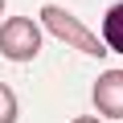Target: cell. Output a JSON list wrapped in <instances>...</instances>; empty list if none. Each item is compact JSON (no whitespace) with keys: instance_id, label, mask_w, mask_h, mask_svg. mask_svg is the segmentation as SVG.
<instances>
[{"instance_id":"obj_1","label":"cell","mask_w":123,"mask_h":123,"mask_svg":"<svg viewBox=\"0 0 123 123\" xmlns=\"http://www.w3.org/2000/svg\"><path fill=\"white\" fill-rule=\"evenodd\" d=\"M41 25H45L57 41H66V45H74V49H82V53H90V57H103V49H107L78 17H70L66 8H57V4H45V8H41Z\"/></svg>"},{"instance_id":"obj_2","label":"cell","mask_w":123,"mask_h":123,"mask_svg":"<svg viewBox=\"0 0 123 123\" xmlns=\"http://www.w3.org/2000/svg\"><path fill=\"white\" fill-rule=\"evenodd\" d=\"M37 49H41V29L33 21H25V17L4 21V29H0V53L8 62H29Z\"/></svg>"},{"instance_id":"obj_3","label":"cell","mask_w":123,"mask_h":123,"mask_svg":"<svg viewBox=\"0 0 123 123\" xmlns=\"http://www.w3.org/2000/svg\"><path fill=\"white\" fill-rule=\"evenodd\" d=\"M119 90H123V74H119V70L103 74V78H98V86H94V103H98V111H103V115H111V119H119V115H123V98H119Z\"/></svg>"},{"instance_id":"obj_4","label":"cell","mask_w":123,"mask_h":123,"mask_svg":"<svg viewBox=\"0 0 123 123\" xmlns=\"http://www.w3.org/2000/svg\"><path fill=\"white\" fill-rule=\"evenodd\" d=\"M0 123H17V94L0 82Z\"/></svg>"},{"instance_id":"obj_5","label":"cell","mask_w":123,"mask_h":123,"mask_svg":"<svg viewBox=\"0 0 123 123\" xmlns=\"http://www.w3.org/2000/svg\"><path fill=\"white\" fill-rule=\"evenodd\" d=\"M119 21H123V8L115 4L107 12V37H111V49H123V37H119Z\"/></svg>"},{"instance_id":"obj_6","label":"cell","mask_w":123,"mask_h":123,"mask_svg":"<svg viewBox=\"0 0 123 123\" xmlns=\"http://www.w3.org/2000/svg\"><path fill=\"white\" fill-rule=\"evenodd\" d=\"M74 123H98V119H74Z\"/></svg>"},{"instance_id":"obj_7","label":"cell","mask_w":123,"mask_h":123,"mask_svg":"<svg viewBox=\"0 0 123 123\" xmlns=\"http://www.w3.org/2000/svg\"><path fill=\"white\" fill-rule=\"evenodd\" d=\"M0 12H4V0H0Z\"/></svg>"}]
</instances>
